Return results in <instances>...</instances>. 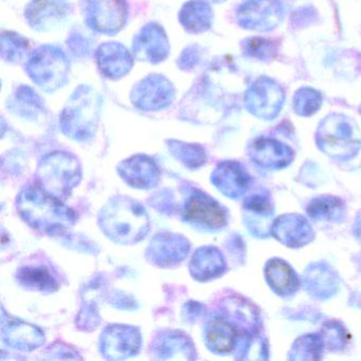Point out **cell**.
I'll list each match as a JSON object with an SVG mask.
<instances>
[{"mask_svg":"<svg viewBox=\"0 0 361 361\" xmlns=\"http://www.w3.org/2000/svg\"><path fill=\"white\" fill-rule=\"evenodd\" d=\"M18 208L29 225L49 233L64 231L73 225L75 219V213L59 198L39 187L28 188L22 192Z\"/></svg>","mask_w":361,"mask_h":361,"instance_id":"cell-1","label":"cell"},{"mask_svg":"<svg viewBox=\"0 0 361 361\" xmlns=\"http://www.w3.org/2000/svg\"><path fill=\"white\" fill-rule=\"evenodd\" d=\"M103 231L116 242H138L149 230V221L143 209L133 200L119 198L109 202L100 217Z\"/></svg>","mask_w":361,"mask_h":361,"instance_id":"cell-2","label":"cell"},{"mask_svg":"<svg viewBox=\"0 0 361 361\" xmlns=\"http://www.w3.org/2000/svg\"><path fill=\"white\" fill-rule=\"evenodd\" d=\"M80 166L73 156L65 153L51 154L39 166V180L42 189L54 197L65 198L80 179Z\"/></svg>","mask_w":361,"mask_h":361,"instance_id":"cell-3","label":"cell"},{"mask_svg":"<svg viewBox=\"0 0 361 361\" xmlns=\"http://www.w3.org/2000/svg\"><path fill=\"white\" fill-rule=\"evenodd\" d=\"M99 97L90 88H80L67 104L62 116V126L67 135L85 139L92 134L98 119Z\"/></svg>","mask_w":361,"mask_h":361,"instance_id":"cell-4","label":"cell"},{"mask_svg":"<svg viewBox=\"0 0 361 361\" xmlns=\"http://www.w3.org/2000/svg\"><path fill=\"white\" fill-rule=\"evenodd\" d=\"M67 71L68 64L64 54L54 47L37 50L28 65V73L33 81L49 92L66 82Z\"/></svg>","mask_w":361,"mask_h":361,"instance_id":"cell-5","label":"cell"},{"mask_svg":"<svg viewBox=\"0 0 361 361\" xmlns=\"http://www.w3.org/2000/svg\"><path fill=\"white\" fill-rule=\"evenodd\" d=\"M285 101L283 88L270 78L262 77L247 90V109L257 117L274 119L279 115Z\"/></svg>","mask_w":361,"mask_h":361,"instance_id":"cell-6","label":"cell"},{"mask_svg":"<svg viewBox=\"0 0 361 361\" xmlns=\"http://www.w3.org/2000/svg\"><path fill=\"white\" fill-rule=\"evenodd\" d=\"M284 6L280 0H247L238 11V22L243 28L270 31L284 18Z\"/></svg>","mask_w":361,"mask_h":361,"instance_id":"cell-7","label":"cell"},{"mask_svg":"<svg viewBox=\"0 0 361 361\" xmlns=\"http://www.w3.org/2000/svg\"><path fill=\"white\" fill-rule=\"evenodd\" d=\"M87 23L99 32H118L126 24L128 8L123 0H86Z\"/></svg>","mask_w":361,"mask_h":361,"instance_id":"cell-8","label":"cell"},{"mask_svg":"<svg viewBox=\"0 0 361 361\" xmlns=\"http://www.w3.org/2000/svg\"><path fill=\"white\" fill-rule=\"evenodd\" d=\"M321 147L327 151L356 149L359 140L352 120L342 115H331L323 120L318 130Z\"/></svg>","mask_w":361,"mask_h":361,"instance_id":"cell-9","label":"cell"},{"mask_svg":"<svg viewBox=\"0 0 361 361\" xmlns=\"http://www.w3.org/2000/svg\"><path fill=\"white\" fill-rule=\"evenodd\" d=\"M185 219L192 223L212 229L223 227L226 221L223 209L217 202L202 193L194 194L188 200Z\"/></svg>","mask_w":361,"mask_h":361,"instance_id":"cell-10","label":"cell"},{"mask_svg":"<svg viewBox=\"0 0 361 361\" xmlns=\"http://www.w3.org/2000/svg\"><path fill=\"white\" fill-rule=\"evenodd\" d=\"M174 92L162 77H151L142 82L134 94L135 104L142 109H159L170 104Z\"/></svg>","mask_w":361,"mask_h":361,"instance_id":"cell-11","label":"cell"},{"mask_svg":"<svg viewBox=\"0 0 361 361\" xmlns=\"http://www.w3.org/2000/svg\"><path fill=\"white\" fill-rule=\"evenodd\" d=\"M134 50L139 59H145L149 62H160L169 54L166 35L159 27L155 25L147 26L135 39Z\"/></svg>","mask_w":361,"mask_h":361,"instance_id":"cell-12","label":"cell"},{"mask_svg":"<svg viewBox=\"0 0 361 361\" xmlns=\"http://www.w3.org/2000/svg\"><path fill=\"white\" fill-rule=\"evenodd\" d=\"M67 12L65 0H33L27 9V18L33 28L43 30L64 18Z\"/></svg>","mask_w":361,"mask_h":361,"instance_id":"cell-13","label":"cell"},{"mask_svg":"<svg viewBox=\"0 0 361 361\" xmlns=\"http://www.w3.org/2000/svg\"><path fill=\"white\" fill-rule=\"evenodd\" d=\"M98 62L101 71L109 78L118 79L126 75L132 67V58L123 46L106 44L98 51Z\"/></svg>","mask_w":361,"mask_h":361,"instance_id":"cell-14","label":"cell"},{"mask_svg":"<svg viewBox=\"0 0 361 361\" xmlns=\"http://www.w3.org/2000/svg\"><path fill=\"white\" fill-rule=\"evenodd\" d=\"M139 345V336L130 327L116 326L104 335L103 348L111 358H121L134 354Z\"/></svg>","mask_w":361,"mask_h":361,"instance_id":"cell-15","label":"cell"},{"mask_svg":"<svg viewBox=\"0 0 361 361\" xmlns=\"http://www.w3.org/2000/svg\"><path fill=\"white\" fill-rule=\"evenodd\" d=\"M126 164L120 171L130 185L137 188H149L154 185L158 176L157 168L149 158L134 157L126 161Z\"/></svg>","mask_w":361,"mask_h":361,"instance_id":"cell-16","label":"cell"},{"mask_svg":"<svg viewBox=\"0 0 361 361\" xmlns=\"http://www.w3.org/2000/svg\"><path fill=\"white\" fill-rule=\"evenodd\" d=\"M236 331L232 325L223 319L211 322L207 329V342L211 350L217 353L231 352L234 346Z\"/></svg>","mask_w":361,"mask_h":361,"instance_id":"cell-17","label":"cell"},{"mask_svg":"<svg viewBox=\"0 0 361 361\" xmlns=\"http://www.w3.org/2000/svg\"><path fill=\"white\" fill-rule=\"evenodd\" d=\"M210 8L204 3L192 1L185 6L180 13L181 24L191 32H202L210 27Z\"/></svg>","mask_w":361,"mask_h":361,"instance_id":"cell-18","label":"cell"},{"mask_svg":"<svg viewBox=\"0 0 361 361\" xmlns=\"http://www.w3.org/2000/svg\"><path fill=\"white\" fill-rule=\"evenodd\" d=\"M223 267L219 253L212 249H202L194 255L191 264L192 272L196 278L200 280L212 278L215 274L221 272Z\"/></svg>","mask_w":361,"mask_h":361,"instance_id":"cell-19","label":"cell"},{"mask_svg":"<svg viewBox=\"0 0 361 361\" xmlns=\"http://www.w3.org/2000/svg\"><path fill=\"white\" fill-rule=\"evenodd\" d=\"M18 279L23 284L42 291H54L58 288L51 274L43 267H25L20 269Z\"/></svg>","mask_w":361,"mask_h":361,"instance_id":"cell-20","label":"cell"},{"mask_svg":"<svg viewBox=\"0 0 361 361\" xmlns=\"http://www.w3.org/2000/svg\"><path fill=\"white\" fill-rule=\"evenodd\" d=\"M267 278L270 285L279 293H288L297 286L293 271L286 264L280 261H274L267 268Z\"/></svg>","mask_w":361,"mask_h":361,"instance_id":"cell-21","label":"cell"},{"mask_svg":"<svg viewBox=\"0 0 361 361\" xmlns=\"http://www.w3.org/2000/svg\"><path fill=\"white\" fill-rule=\"evenodd\" d=\"M37 331L35 326L13 320L9 323L8 327V342H11V345H24V348H33L39 345L43 337L42 334L37 335Z\"/></svg>","mask_w":361,"mask_h":361,"instance_id":"cell-22","label":"cell"},{"mask_svg":"<svg viewBox=\"0 0 361 361\" xmlns=\"http://www.w3.org/2000/svg\"><path fill=\"white\" fill-rule=\"evenodd\" d=\"M255 158L259 162H285L290 151L284 145L270 139H259L253 147Z\"/></svg>","mask_w":361,"mask_h":361,"instance_id":"cell-23","label":"cell"},{"mask_svg":"<svg viewBox=\"0 0 361 361\" xmlns=\"http://www.w3.org/2000/svg\"><path fill=\"white\" fill-rule=\"evenodd\" d=\"M215 176L217 178L216 185H219V189L221 188L227 194L238 193L246 185L245 174H243L242 171L233 164H226L221 166Z\"/></svg>","mask_w":361,"mask_h":361,"instance_id":"cell-24","label":"cell"},{"mask_svg":"<svg viewBox=\"0 0 361 361\" xmlns=\"http://www.w3.org/2000/svg\"><path fill=\"white\" fill-rule=\"evenodd\" d=\"M321 104H322V97L320 92L312 88H300L293 97V109L298 115H314L320 109Z\"/></svg>","mask_w":361,"mask_h":361,"instance_id":"cell-25","label":"cell"},{"mask_svg":"<svg viewBox=\"0 0 361 361\" xmlns=\"http://www.w3.org/2000/svg\"><path fill=\"white\" fill-rule=\"evenodd\" d=\"M245 54L259 60H271L276 56V43L262 37H253L244 43Z\"/></svg>","mask_w":361,"mask_h":361,"instance_id":"cell-26","label":"cell"},{"mask_svg":"<svg viewBox=\"0 0 361 361\" xmlns=\"http://www.w3.org/2000/svg\"><path fill=\"white\" fill-rule=\"evenodd\" d=\"M210 1H213V3H221V1H224V0H210Z\"/></svg>","mask_w":361,"mask_h":361,"instance_id":"cell-27","label":"cell"},{"mask_svg":"<svg viewBox=\"0 0 361 361\" xmlns=\"http://www.w3.org/2000/svg\"><path fill=\"white\" fill-rule=\"evenodd\" d=\"M360 111H361V109H360Z\"/></svg>","mask_w":361,"mask_h":361,"instance_id":"cell-28","label":"cell"}]
</instances>
